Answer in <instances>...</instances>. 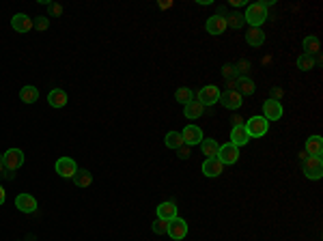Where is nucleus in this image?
<instances>
[{"label":"nucleus","instance_id":"obj_26","mask_svg":"<svg viewBox=\"0 0 323 241\" xmlns=\"http://www.w3.org/2000/svg\"><path fill=\"white\" fill-rule=\"evenodd\" d=\"M164 142H166L168 149H172V151H177L179 147H183V138H181V132H168L166 138H164Z\"/></svg>","mask_w":323,"mask_h":241},{"label":"nucleus","instance_id":"obj_3","mask_svg":"<svg viewBox=\"0 0 323 241\" xmlns=\"http://www.w3.org/2000/svg\"><path fill=\"white\" fill-rule=\"evenodd\" d=\"M245 132H248L250 138H261V136L267 134L269 129V121H265L263 116H252V119H248L243 123Z\"/></svg>","mask_w":323,"mask_h":241},{"label":"nucleus","instance_id":"obj_14","mask_svg":"<svg viewBox=\"0 0 323 241\" xmlns=\"http://www.w3.org/2000/svg\"><path fill=\"white\" fill-rule=\"evenodd\" d=\"M11 26H13V30H17V32H28V30H32V17H28L26 13H15V15L11 17Z\"/></svg>","mask_w":323,"mask_h":241},{"label":"nucleus","instance_id":"obj_8","mask_svg":"<svg viewBox=\"0 0 323 241\" xmlns=\"http://www.w3.org/2000/svg\"><path fill=\"white\" fill-rule=\"evenodd\" d=\"M198 101L203 103V106H213V103L220 101V88L209 84V86H203L198 90Z\"/></svg>","mask_w":323,"mask_h":241},{"label":"nucleus","instance_id":"obj_40","mask_svg":"<svg viewBox=\"0 0 323 241\" xmlns=\"http://www.w3.org/2000/svg\"><path fill=\"white\" fill-rule=\"evenodd\" d=\"M4 170V160H2V155H0V172Z\"/></svg>","mask_w":323,"mask_h":241},{"label":"nucleus","instance_id":"obj_28","mask_svg":"<svg viewBox=\"0 0 323 241\" xmlns=\"http://www.w3.org/2000/svg\"><path fill=\"white\" fill-rule=\"evenodd\" d=\"M224 19H226V26H231V28H242V26L245 24V19H243V15L239 11H233V13H229V15H224Z\"/></svg>","mask_w":323,"mask_h":241},{"label":"nucleus","instance_id":"obj_4","mask_svg":"<svg viewBox=\"0 0 323 241\" xmlns=\"http://www.w3.org/2000/svg\"><path fill=\"white\" fill-rule=\"evenodd\" d=\"M2 160H4V170L13 172L24 164V153L19 149H9L6 153H2Z\"/></svg>","mask_w":323,"mask_h":241},{"label":"nucleus","instance_id":"obj_11","mask_svg":"<svg viewBox=\"0 0 323 241\" xmlns=\"http://www.w3.org/2000/svg\"><path fill=\"white\" fill-rule=\"evenodd\" d=\"M220 101H222V106L229 108V110L242 108V95H239L237 90H229V88H226L224 93H220Z\"/></svg>","mask_w":323,"mask_h":241},{"label":"nucleus","instance_id":"obj_34","mask_svg":"<svg viewBox=\"0 0 323 241\" xmlns=\"http://www.w3.org/2000/svg\"><path fill=\"white\" fill-rule=\"evenodd\" d=\"M48 26H50L48 17H35V22H32V28H37V30H45Z\"/></svg>","mask_w":323,"mask_h":241},{"label":"nucleus","instance_id":"obj_18","mask_svg":"<svg viewBox=\"0 0 323 241\" xmlns=\"http://www.w3.org/2000/svg\"><path fill=\"white\" fill-rule=\"evenodd\" d=\"M254 82H252L250 80V78L248 76H237V80H235V90H237V93L239 95H252V93H254Z\"/></svg>","mask_w":323,"mask_h":241},{"label":"nucleus","instance_id":"obj_20","mask_svg":"<svg viewBox=\"0 0 323 241\" xmlns=\"http://www.w3.org/2000/svg\"><path fill=\"white\" fill-rule=\"evenodd\" d=\"M203 110H205V106H203V103H200L198 99H194V101H190V103H185V108H183V114H185V119L194 121V119H198V116L203 114Z\"/></svg>","mask_w":323,"mask_h":241},{"label":"nucleus","instance_id":"obj_17","mask_svg":"<svg viewBox=\"0 0 323 241\" xmlns=\"http://www.w3.org/2000/svg\"><path fill=\"white\" fill-rule=\"evenodd\" d=\"M67 101H69V97H67V93H65L63 88H52L50 90L48 103L52 108H65V106H67Z\"/></svg>","mask_w":323,"mask_h":241},{"label":"nucleus","instance_id":"obj_39","mask_svg":"<svg viewBox=\"0 0 323 241\" xmlns=\"http://www.w3.org/2000/svg\"><path fill=\"white\" fill-rule=\"evenodd\" d=\"M170 6H172L170 0H164V2H160V9H170Z\"/></svg>","mask_w":323,"mask_h":241},{"label":"nucleus","instance_id":"obj_35","mask_svg":"<svg viewBox=\"0 0 323 241\" xmlns=\"http://www.w3.org/2000/svg\"><path fill=\"white\" fill-rule=\"evenodd\" d=\"M177 155H179L181 160H187V158H190V155H192V147H187V145L179 147V149H177Z\"/></svg>","mask_w":323,"mask_h":241},{"label":"nucleus","instance_id":"obj_5","mask_svg":"<svg viewBox=\"0 0 323 241\" xmlns=\"http://www.w3.org/2000/svg\"><path fill=\"white\" fill-rule=\"evenodd\" d=\"M216 158L222 161L224 166H231V164H235V161L239 160V149L229 142V145H222V147L218 149V155H216Z\"/></svg>","mask_w":323,"mask_h":241},{"label":"nucleus","instance_id":"obj_23","mask_svg":"<svg viewBox=\"0 0 323 241\" xmlns=\"http://www.w3.org/2000/svg\"><path fill=\"white\" fill-rule=\"evenodd\" d=\"M245 41H248L252 48H258V45L265 43V32L261 28H250L245 32Z\"/></svg>","mask_w":323,"mask_h":241},{"label":"nucleus","instance_id":"obj_27","mask_svg":"<svg viewBox=\"0 0 323 241\" xmlns=\"http://www.w3.org/2000/svg\"><path fill=\"white\" fill-rule=\"evenodd\" d=\"M19 99H22L24 103H35L39 99V90L35 86H24L22 90H19Z\"/></svg>","mask_w":323,"mask_h":241},{"label":"nucleus","instance_id":"obj_37","mask_svg":"<svg viewBox=\"0 0 323 241\" xmlns=\"http://www.w3.org/2000/svg\"><path fill=\"white\" fill-rule=\"evenodd\" d=\"M4 200H6V192H4V187L0 185V207L4 205Z\"/></svg>","mask_w":323,"mask_h":241},{"label":"nucleus","instance_id":"obj_31","mask_svg":"<svg viewBox=\"0 0 323 241\" xmlns=\"http://www.w3.org/2000/svg\"><path fill=\"white\" fill-rule=\"evenodd\" d=\"M151 229H153L155 235H168V220H160V218H158V220L153 222Z\"/></svg>","mask_w":323,"mask_h":241},{"label":"nucleus","instance_id":"obj_19","mask_svg":"<svg viewBox=\"0 0 323 241\" xmlns=\"http://www.w3.org/2000/svg\"><path fill=\"white\" fill-rule=\"evenodd\" d=\"M158 218L160 220H168V222H170L172 218H177V205H174L172 200H166V203H162L158 207Z\"/></svg>","mask_w":323,"mask_h":241},{"label":"nucleus","instance_id":"obj_33","mask_svg":"<svg viewBox=\"0 0 323 241\" xmlns=\"http://www.w3.org/2000/svg\"><path fill=\"white\" fill-rule=\"evenodd\" d=\"M48 13H50V17H61L63 15V6L58 2H50L48 4Z\"/></svg>","mask_w":323,"mask_h":241},{"label":"nucleus","instance_id":"obj_15","mask_svg":"<svg viewBox=\"0 0 323 241\" xmlns=\"http://www.w3.org/2000/svg\"><path fill=\"white\" fill-rule=\"evenodd\" d=\"M229 28V26H226V19H224V15H211L209 19H207V32H209V35H222V32Z\"/></svg>","mask_w":323,"mask_h":241},{"label":"nucleus","instance_id":"obj_9","mask_svg":"<svg viewBox=\"0 0 323 241\" xmlns=\"http://www.w3.org/2000/svg\"><path fill=\"white\" fill-rule=\"evenodd\" d=\"M181 138H183V145H187V147L200 145V140H203V129L196 125H187L183 132H181Z\"/></svg>","mask_w":323,"mask_h":241},{"label":"nucleus","instance_id":"obj_32","mask_svg":"<svg viewBox=\"0 0 323 241\" xmlns=\"http://www.w3.org/2000/svg\"><path fill=\"white\" fill-rule=\"evenodd\" d=\"M222 76L226 78V80H235V78H237L235 65H224V67H222Z\"/></svg>","mask_w":323,"mask_h":241},{"label":"nucleus","instance_id":"obj_2","mask_svg":"<svg viewBox=\"0 0 323 241\" xmlns=\"http://www.w3.org/2000/svg\"><path fill=\"white\" fill-rule=\"evenodd\" d=\"M302 170H304V177L306 179H321L323 177V161H321V155H308L306 160H302Z\"/></svg>","mask_w":323,"mask_h":241},{"label":"nucleus","instance_id":"obj_13","mask_svg":"<svg viewBox=\"0 0 323 241\" xmlns=\"http://www.w3.org/2000/svg\"><path fill=\"white\" fill-rule=\"evenodd\" d=\"M222 170H224V164L218 158H209V160L203 161V174H205V177H211V179L220 177Z\"/></svg>","mask_w":323,"mask_h":241},{"label":"nucleus","instance_id":"obj_24","mask_svg":"<svg viewBox=\"0 0 323 241\" xmlns=\"http://www.w3.org/2000/svg\"><path fill=\"white\" fill-rule=\"evenodd\" d=\"M319 48H321V43H319V39H317L315 35L304 39V54L315 56V54H319Z\"/></svg>","mask_w":323,"mask_h":241},{"label":"nucleus","instance_id":"obj_29","mask_svg":"<svg viewBox=\"0 0 323 241\" xmlns=\"http://www.w3.org/2000/svg\"><path fill=\"white\" fill-rule=\"evenodd\" d=\"M174 99H177L179 103H190V101H194V93H192V88H187V86H181V88H177V93H174Z\"/></svg>","mask_w":323,"mask_h":241},{"label":"nucleus","instance_id":"obj_10","mask_svg":"<svg viewBox=\"0 0 323 241\" xmlns=\"http://www.w3.org/2000/svg\"><path fill=\"white\" fill-rule=\"evenodd\" d=\"M280 116H282V103L280 101L267 99L263 103V119L265 121H278Z\"/></svg>","mask_w":323,"mask_h":241},{"label":"nucleus","instance_id":"obj_21","mask_svg":"<svg viewBox=\"0 0 323 241\" xmlns=\"http://www.w3.org/2000/svg\"><path fill=\"white\" fill-rule=\"evenodd\" d=\"M323 151V140L321 136H310L306 140V149H304V153L306 155H321Z\"/></svg>","mask_w":323,"mask_h":241},{"label":"nucleus","instance_id":"obj_38","mask_svg":"<svg viewBox=\"0 0 323 241\" xmlns=\"http://www.w3.org/2000/svg\"><path fill=\"white\" fill-rule=\"evenodd\" d=\"M233 127H235V125H243V119H242V116H233Z\"/></svg>","mask_w":323,"mask_h":241},{"label":"nucleus","instance_id":"obj_1","mask_svg":"<svg viewBox=\"0 0 323 241\" xmlns=\"http://www.w3.org/2000/svg\"><path fill=\"white\" fill-rule=\"evenodd\" d=\"M243 19L252 26V28H261V24L267 19V6H265V2L248 4V9L243 13Z\"/></svg>","mask_w":323,"mask_h":241},{"label":"nucleus","instance_id":"obj_7","mask_svg":"<svg viewBox=\"0 0 323 241\" xmlns=\"http://www.w3.org/2000/svg\"><path fill=\"white\" fill-rule=\"evenodd\" d=\"M168 235H170L174 241H181L187 237V222L181 218H172L168 222Z\"/></svg>","mask_w":323,"mask_h":241},{"label":"nucleus","instance_id":"obj_30","mask_svg":"<svg viewBox=\"0 0 323 241\" xmlns=\"http://www.w3.org/2000/svg\"><path fill=\"white\" fill-rule=\"evenodd\" d=\"M297 69H302V71L315 69V58L308 56V54H302L300 58H297Z\"/></svg>","mask_w":323,"mask_h":241},{"label":"nucleus","instance_id":"obj_25","mask_svg":"<svg viewBox=\"0 0 323 241\" xmlns=\"http://www.w3.org/2000/svg\"><path fill=\"white\" fill-rule=\"evenodd\" d=\"M74 183H76L78 187H88L90 183H93V174H90L86 168H84V170H78V172L74 174Z\"/></svg>","mask_w":323,"mask_h":241},{"label":"nucleus","instance_id":"obj_16","mask_svg":"<svg viewBox=\"0 0 323 241\" xmlns=\"http://www.w3.org/2000/svg\"><path fill=\"white\" fill-rule=\"evenodd\" d=\"M248 142H250V136H248V132H245L243 125H235V127H233V132H231V145H235L239 149V147H245Z\"/></svg>","mask_w":323,"mask_h":241},{"label":"nucleus","instance_id":"obj_22","mask_svg":"<svg viewBox=\"0 0 323 241\" xmlns=\"http://www.w3.org/2000/svg\"><path fill=\"white\" fill-rule=\"evenodd\" d=\"M218 149H220V145L213 138H203V140H200V151H203V155H207V160L216 158Z\"/></svg>","mask_w":323,"mask_h":241},{"label":"nucleus","instance_id":"obj_36","mask_svg":"<svg viewBox=\"0 0 323 241\" xmlns=\"http://www.w3.org/2000/svg\"><path fill=\"white\" fill-rule=\"evenodd\" d=\"M280 97H282V90H280V88H271V99H274V101H280Z\"/></svg>","mask_w":323,"mask_h":241},{"label":"nucleus","instance_id":"obj_6","mask_svg":"<svg viewBox=\"0 0 323 241\" xmlns=\"http://www.w3.org/2000/svg\"><path fill=\"white\" fill-rule=\"evenodd\" d=\"M54 168H56V172L61 174L63 179H74V174L78 172V166H76V161L71 158H58Z\"/></svg>","mask_w":323,"mask_h":241},{"label":"nucleus","instance_id":"obj_12","mask_svg":"<svg viewBox=\"0 0 323 241\" xmlns=\"http://www.w3.org/2000/svg\"><path fill=\"white\" fill-rule=\"evenodd\" d=\"M15 207L22 213H35L37 211V200H35V196H30V194H17Z\"/></svg>","mask_w":323,"mask_h":241}]
</instances>
